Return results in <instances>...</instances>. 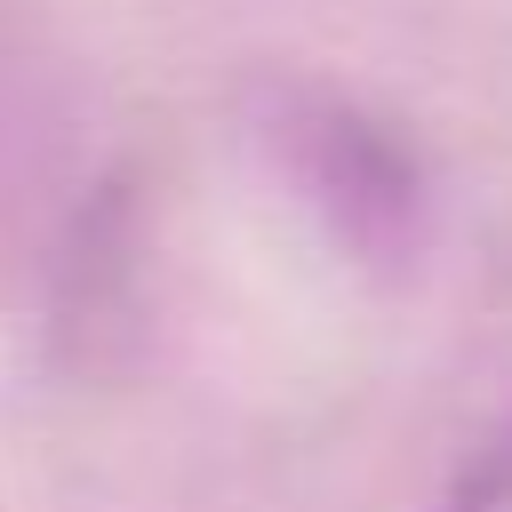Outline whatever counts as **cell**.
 Masks as SVG:
<instances>
[{
	"label": "cell",
	"mask_w": 512,
	"mask_h": 512,
	"mask_svg": "<svg viewBox=\"0 0 512 512\" xmlns=\"http://www.w3.org/2000/svg\"><path fill=\"white\" fill-rule=\"evenodd\" d=\"M448 512H512V416H504V424L488 432V448L464 464Z\"/></svg>",
	"instance_id": "1"
}]
</instances>
